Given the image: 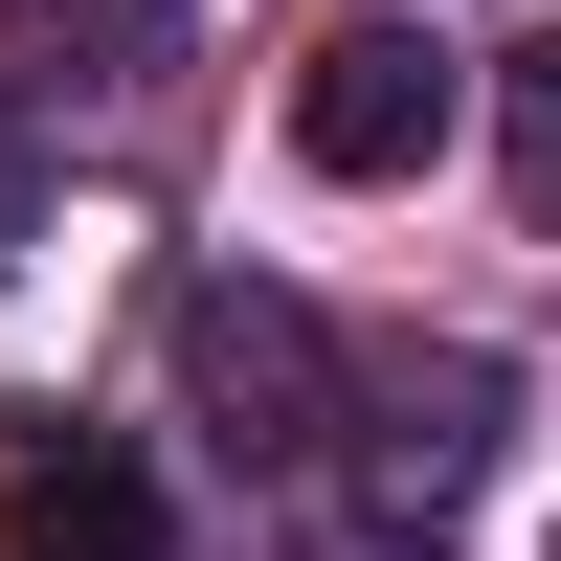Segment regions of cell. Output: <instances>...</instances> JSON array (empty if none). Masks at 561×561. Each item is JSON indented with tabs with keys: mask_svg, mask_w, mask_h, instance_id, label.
Here are the masks:
<instances>
[{
	"mask_svg": "<svg viewBox=\"0 0 561 561\" xmlns=\"http://www.w3.org/2000/svg\"><path fill=\"white\" fill-rule=\"evenodd\" d=\"M494 158H517V203L561 225V45H517V68H494Z\"/></svg>",
	"mask_w": 561,
	"mask_h": 561,
	"instance_id": "6",
	"label": "cell"
},
{
	"mask_svg": "<svg viewBox=\"0 0 561 561\" xmlns=\"http://www.w3.org/2000/svg\"><path fill=\"white\" fill-rule=\"evenodd\" d=\"M449 113H472V68H449L427 23H337V45L293 68V158H314V180H427Z\"/></svg>",
	"mask_w": 561,
	"mask_h": 561,
	"instance_id": "3",
	"label": "cell"
},
{
	"mask_svg": "<svg viewBox=\"0 0 561 561\" xmlns=\"http://www.w3.org/2000/svg\"><path fill=\"white\" fill-rule=\"evenodd\" d=\"M0 561H158V472H135V449H23V472H0Z\"/></svg>",
	"mask_w": 561,
	"mask_h": 561,
	"instance_id": "4",
	"label": "cell"
},
{
	"mask_svg": "<svg viewBox=\"0 0 561 561\" xmlns=\"http://www.w3.org/2000/svg\"><path fill=\"white\" fill-rule=\"evenodd\" d=\"M494 449H517V382H494L472 337H382V359L337 382V472H359L382 539H449V517L494 494Z\"/></svg>",
	"mask_w": 561,
	"mask_h": 561,
	"instance_id": "1",
	"label": "cell"
},
{
	"mask_svg": "<svg viewBox=\"0 0 561 561\" xmlns=\"http://www.w3.org/2000/svg\"><path fill=\"white\" fill-rule=\"evenodd\" d=\"M23 45L68 90H135V68H158V0H23Z\"/></svg>",
	"mask_w": 561,
	"mask_h": 561,
	"instance_id": "5",
	"label": "cell"
},
{
	"mask_svg": "<svg viewBox=\"0 0 561 561\" xmlns=\"http://www.w3.org/2000/svg\"><path fill=\"white\" fill-rule=\"evenodd\" d=\"M337 382L359 359L314 337V293H270V270H203V293H180V404H203L225 472H314V449H337Z\"/></svg>",
	"mask_w": 561,
	"mask_h": 561,
	"instance_id": "2",
	"label": "cell"
},
{
	"mask_svg": "<svg viewBox=\"0 0 561 561\" xmlns=\"http://www.w3.org/2000/svg\"><path fill=\"white\" fill-rule=\"evenodd\" d=\"M0 203H23V135H0Z\"/></svg>",
	"mask_w": 561,
	"mask_h": 561,
	"instance_id": "7",
	"label": "cell"
}]
</instances>
